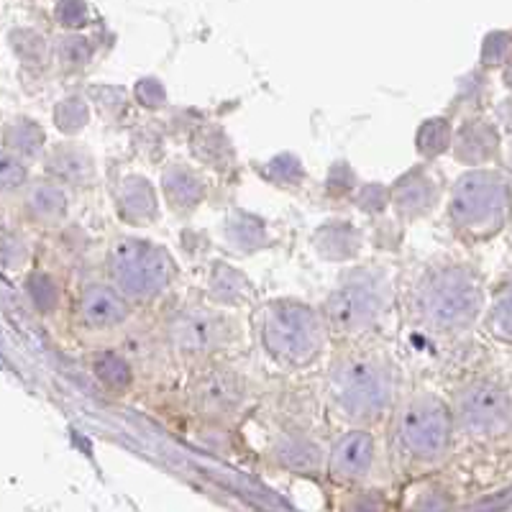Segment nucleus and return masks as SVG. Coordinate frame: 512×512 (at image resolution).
<instances>
[{"instance_id": "nucleus-1", "label": "nucleus", "mask_w": 512, "mask_h": 512, "mask_svg": "<svg viewBox=\"0 0 512 512\" xmlns=\"http://www.w3.org/2000/svg\"><path fill=\"white\" fill-rule=\"evenodd\" d=\"M408 310L433 336H461L484 315V285L466 264L433 262L410 282Z\"/></svg>"}, {"instance_id": "nucleus-2", "label": "nucleus", "mask_w": 512, "mask_h": 512, "mask_svg": "<svg viewBox=\"0 0 512 512\" xmlns=\"http://www.w3.org/2000/svg\"><path fill=\"white\" fill-rule=\"evenodd\" d=\"M326 392L338 418L356 428L379 423L397 395V367L384 351L349 349L328 364Z\"/></svg>"}, {"instance_id": "nucleus-3", "label": "nucleus", "mask_w": 512, "mask_h": 512, "mask_svg": "<svg viewBox=\"0 0 512 512\" xmlns=\"http://www.w3.org/2000/svg\"><path fill=\"white\" fill-rule=\"evenodd\" d=\"M256 338L280 367L310 369L326 356L331 328L326 315L310 305L277 297L256 313Z\"/></svg>"}, {"instance_id": "nucleus-4", "label": "nucleus", "mask_w": 512, "mask_h": 512, "mask_svg": "<svg viewBox=\"0 0 512 512\" xmlns=\"http://www.w3.org/2000/svg\"><path fill=\"white\" fill-rule=\"evenodd\" d=\"M512 218V177L500 169H469L451 185L446 221L466 244L495 239Z\"/></svg>"}, {"instance_id": "nucleus-5", "label": "nucleus", "mask_w": 512, "mask_h": 512, "mask_svg": "<svg viewBox=\"0 0 512 512\" xmlns=\"http://www.w3.org/2000/svg\"><path fill=\"white\" fill-rule=\"evenodd\" d=\"M105 272L128 303L146 305L169 290L177 277V264L162 244L139 236H118L105 254Z\"/></svg>"}, {"instance_id": "nucleus-6", "label": "nucleus", "mask_w": 512, "mask_h": 512, "mask_svg": "<svg viewBox=\"0 0 512 512\" xmlns=\"http://www.w3.org/2000/svg\"><path fill=\"white\" fill-rule=\"evenodd\" d=\"M392 305V277L384 267H356L346 272L331 295L323 315L331 333L356 338L372 331Z\"/></svg>"}, {"instance_id": "nucleus-7", "label": "nucleus", "mask_w": 512, "mask_h": 512, "mask_svg": "<svg viewBox=\"0 0 512 512\" xmlns=\"http://www.w3.org/2000/svg\"><path fill=\"white\" fill-rule=\"evenodd\" d=\"M454 431V408L436 392H415L395 415L397 451L413 464L433 466L446 459Z\"/></svg>"}, {"instance_id": "nucleus-8", "label": "nucleus", "mask_w": 512, "mask_h": 512, "mask_svg": "<svg viewBox=\"0 0 512 512\" xmlns=\"http://www.w3.org/2000/svg\"><path fill=\"white\" fill-rule=\"evenodd\" d=\"M167 344L185 361H203L228 346L236 336V323L226 313L205 305H187L169 318Z\"/></svg>"}, {"instance_id": "nucleus-9", "label": "nucleus", "mask_w": 512, "mask_h": 512, "mask_svg": "<svg viewBox=\"0 0 512 512\" xmlns=\"http://www.w3.org/2000/svg\"><path fill=\"white\" fill-rule=\"evenodd\" d=\"M454 420L464 436L495 438L512 425V397L495 382H472L454 400Z\"/></svg>"}, {"instance_id": "nucleus-10", "label": "nucleus", "mask_w": 512, "mask_h": 512, "mask_svg": "<svg viewBox=\"0 0 512 512\" xmlns=\"http://www.w3.org/2000/svg\"><path fill=\"white\" fill-rule=\"evenodd\" d=\"M249 400V384L236 369L213 364L205 367L190 384V402L203 418L226 420L239 413Z\"/></svg>"}, {"instance_id": "nucleus-11", "label": "nucleus", "mask_w": 512, "mask_h": 512, "mask_svg": "<svg viewBox=\"0 0 512 512\" xmlns=\"http://www.w3.org/2000/svg\"><path fill=\"white\" fill-rule=\"evenodd\" d=\"M131 315H134V303H128L111 282L85 285L77 295L75 320L82 331L113 333L126 326Z\"/></svg>"}, {"instance_id": "nucleus-12", "label": "nucleus", "mask_w": 512, "mask_h": 512, "mask_svg": "<svg viewBox=\"0 0 512 512\" xmlns=\"http://www.w3.org/2000/svg\"><path fill=\"white\" fill-rule=\"evenodd\" d=\"M441 180L431 169L413 167L405 175L397 177L390 187V205L395 216L405 223H413L425 218L441 203Z\"/></svg>"}, {"instance_id": "nucleus-13", "label": "nucleus", "mask_w": 512, "mask_h": 512, "mask_svg": "<svg viewBox=\"0 0 512 512\" xmlns=\"http://www.w3.org/2000/svg\"><path fill=\"white\" fill-rule=\"evenodd\" d=\"M374 454H377V446H374L372 433L367 428H351L333 443L328 454V474L333 482L341 484L361 482L372 472Z\"/></svg>"}, {"instance_id": "nucleus-14", "label": "nucleus", "mask_w": 512, "mask_h": 512, "mask_svg": "<svg viewBox=\"0 0 512 512\" xmlns=\"http://www.w3.org/2000/svg\"><path fill=\"white\" fill-rule=\"evenodd\" d=\"M500 154V131L484 118H469L454 131L451 157L469 169H479Z\"/></svg>"}, {"instance_id": "nucleus-15", "label": "nucleus", "mask_w": 512, "mask_h": 512, "mask_svg": "<svg viewBox=\"0 0 512 512\" xmlns=\"http://www.w3.org/2000/svg\"><path fill=\"white\" fill-rule=\"evenodd\" d=\"M159 185H162L164 203H167L169 210L177 213V216H190V213H195V210L205 203V198H208L205 177L200 175L198 169L190 167V164H167Z\"/></svg>"}, {"instance_id": "nucleus-16", "label": "nucleus", "mask_w": 512, "mask_h": 512, "mask_svg": "<svg viewBox=\"0 0 512 512\" xmlns=\"http://www.w3.org/2000/svg\"><path fill=\"white\" fill-rule=\"evenodd\" d=\"M44 169L54 182L64 187H88L98 177V164L93 152L82 144H57L44 154Z\"/></svg>"}, {"instance_id": "nucleus-17", "label": "nucleus", "mask_w": 512, "mask_h": 512, "mask_svg": "<svg viewBox=\"0 0 512 512\" xmlns=\"http://www.w3.org/2000/svg\"><path fill=\"white\" fill-rule=\"evenodd\" d=\"M113 198H116L118 218L128 226H149L159 218V195L144 175L121 177Z\"/></svg>"}, {"instance_id": "nucleus-18", "label": "nucleus", "mask_w": 512, "mask_h": 512, "mask_svg": "<svg viewBox=\"0 0 512 512\" xmlns=\"http://www.w3.org/2000/svg\"><path fill=\"white\" fill-rule=\"evenodd\" d=\"M205 295L213 305L218 308H246V305L254 303L256 290L249 282L246 274H241L239 269L231 267L226 262H213L208 274V282H205Z\"/></svg>"}, {"instance_id": "nucleus-19", "label": "nucleus", "mask_w": 512, "mask_h": 512, "mask_svg": "<svg viewBox=\"0 0 512 512\" xmlns=\"http://www.w3.org/2000/svg\"><path fill=\"white\" fill-rule=\"evenodd\" d=\"M67 192L54 180L31 182L21 195V210L34 226H57L67 216Z\"/></svg>"}, {"instance_id": "nucleus-20", "label": "nucleus", "mask_w": 512, "mask_h": 512, "mask_svg": "<svg viewBox=\"0 0 512 512\" xmlns=\"http://www.w3.org/2000/svg\"><path fill=\"white\" fill-rule=\"evenodd\" d=\"M313 249L326 262H351L364 249V236L349 221H328L313 233Z\"/></svg>"}, {"instance_id": "nucleus-21", "label": "nucleus", "mask_w": 512, "mask_h": 512, "mask_svg": "<svg viewBox=\"0 0 512 512\" xmlns=\"http://www.w3.org/2000/svg\"><path fill=\"white\" fill-rule=\"evenodd\" d=\"M272 456L277 464H282L290 472L313 474L323 466V448L305 433L287 431L277 436L272 446Z\"/></svg>"}, {"instance_id": "nucleus-22", "label": "nucleus", "mask_w": 512, "mask_h": 512, "mask_svg": "<svg viewBox=\"0 0 512 512\" xmlns=\"http://www.w3.org/2000/svg\"><path fill=\"white\" fill-rule=\"evenodd\" d=\"M192 157L213 172H228L236 162L231 139L221 126H200L190 139Z\"/></svg>"}, {"instance_id": "nucleus-23", "label": "nucleus", "mask_w": 512, "mask_h": 512, "mask_svg": "<svg viewBox=\"0 0 512 512\" xmlns=\"http://www.w3.org/2000/svg\"><path fill=\"white\" fill-rule=\"evenodd\" d=\"M223 241L228 249H233V254H256L269 244L267 223L244 210H233L223 221Z\"/></svg>"}, {"instance_id": "nucleus-24", "label": "nucleus", "mask_w": 512, "mask_h": 512, "mask_svg": "<svg viewBox=\"0 0 512 512\" xmlns=\"http://www.w3.org/2000/svg\"><path fill=\"white\" fill-rule=\"evenodd\" d=\"M44 141H47V136H44L41 126L29 121V118H13L11 123H6V131H3V149H6V154L26 164L41 159Z\"/></svg>"}, {"instance_id": "nucleus-25", "label": "nucleus", "mask_w": 512, "mask_h": 512, "mask_svg": "<svg viewBox=\"0 0 512 512\" xmlns=\"http://www.w3.org/2000/svg\"><path fill=\"white\" fill-rule=\"evenodd\" d=\"M90 372H93V377L103 384L105 390L116 392V395L126 392L131 387V382H134L131 361H128V356L118 354V351L105 349L93 354V359H90Z\"/></svg>"}, {"instance_id": "nucleus-26", "label": "nucleus", "mask_w": 512, "mask_h": 512, "mask_svg": "<svg viewBox=\"0 0 512 512\" xmlns=\"http://www.w3.org/2000/svg\"><path fill=\"white\" fill-rule=\"evenodd\" d=\"M454 123L446 116H436L431 121L420 123L418 134H415V149L423 159H438L441 154L451 152L454 144Z\"/></svg>"}, {"instance_id": "nucleus-27", "label": "nucleus", "mask_w": 512, "mask_h": 512, "mask_svg": "<svg viewBox=\"0 0 512 512\" xmlns=\"http://www.w3.org/2000/svg\"><path fill=\"white\" fill-rule=\"evenodd\" d=\"M484 328L489 336H495L497 341L512 344V282L505 290L497 292L489 310L484 313Z\"/></svg>"}, {"instance_id": "nucleus-28", "label": "nucleus", "mask_w": 512, "mask_h": 512, "mask_svg": "<svg viewBox=\"0 0 512 512\" xmlns=\"http://www.w3.org/2000/svg\"><path fill=\"white\" fill-rule=\"evenodd\" d=\"M90 123V108L88 103L77 95H70V98H64L62 103H57L54 108V126L62 131L64 136H75L80 134L82 128Z\"/></svg>"}, {"instance_id": "nucleus-29", "label": "nucleus", "mask_w": 512, "mask_h": 512, "mask_svg": "<svg viewBox=\"0 0 512 512\" xmlns=\"http://www.w3.org/2000/svg\"><path fill=\"white\" fill-rule=\"evenodd\" d=\"M26 290H29V297L34 300L36 310H41V313H54V310H57L59 285L52 274H47V272L29 274V280H26Z\"/></svg>"}, {"instance_id": "nucleus-30", "label": "nucleus", "mask_w": 512, "mask_h": 512, "mask_svg": "<svg viewBox=\"0 0 512 512\" xmlns=\"http://www.w3.org/2000/svg\"><path fill=\"white\" fill-rule=\"evenodd\" d=\"M26 180H29V164L3 152V162H0V187H3V192L11 195V192L26 190Z\"/></svg>"}, {"instance_id": "nucleus-31", "label": "nucleus", "mask_w": 512, "mask_h": 512, "mask_svg": "<svg viewBox=\"0 0 512 512\" xmlns=\"http://www.w3.org/2000/svg\"><path fill=\"white\" fill-rule=\"evenodd\" d=\"M356 208L364 210V213H382V210L390 208V187L384 185H364L356 190V198H354Z\"/></svg>"}, {"instance_id": "nucleus-32", "label": "nucleus", "mask_w": 512, "mask_h": 512, "mask_svg": "<svg viewBox=\"0 0 512 512\" xmlns=\"http://www.w3.org/2000/svg\"><path fill=\"white\" fill-rule=\"evenodd\" d=\"M356 190V175L351 172L349 164H336V167L328 172L326 180V192L331 198H346Z\"/></svg>"}, {"instance_id": "nucleus-33", "label": "nucleus", "mask_w": 512, "mask_h": 512, "mask_svg": "<svg viewBox=\"0 0 512 512\" xmlns=\"http://www.w3.org/2000/svg\"><path fill=\"white\" fill-rule=\"evenodd\" d=\"M136 98H139V103L144 105V108H149V111H159L164 105V100H167V95H164V88L157 80H144L139 82V88H136Z\"/></svg>"}, {"instance_id": "nucleus-34", "label": "nucleus", "mask_w": 512, "mask_h": 512, "mask_svg": "<svg viewBox=\"0 0 512 512\" xmlns=\"http://www.w3.org/2000/svg\"><path fill=\"white\" fill-rule=\"evenodd\" d=\"M510 41H507V36L497 34V36H489L487 39V47H484V62L489 64H500L502 59L510 57Z\"/></svg>"}, {"instance_id": "nucleus-35", "label": "nucleus", "mask_w": 512, "mask_h": 512, "mask_svg": "<svg viewBox=\"0 0 512 512\" xmlns=\"http://www.w3.org/2000/svg\"><path fill=\"white\" fill-rule=\"evenodd\" d=\"M64 57H72V62L80 64L88 59V49H85V41L82 39H67L64 44Z\"/></svg>"}, {"instance_id": "nucleus-36", "label": "nucleus", "mask_w": 512, "mask_h": 512, "mask_svg": "<svg viewBox=\"0 0 512 512\" xmlns=\"http://www.w3.org/2000/svg\"><path fill=\"white\" fill-rule=\"evenodd\" d=\"M507 164H510L512 169V141H510V149H507Z\"/></svg>"}, {"instance_id": "nucleus-37", "label": "nucleus", "mask_w": 512, "mask_h": 512, "mask_svg": "<svg viewBox=\"0 0 512 512\" xmlns=\"http://www.w3.org/2000/svg\"><path fill=\"white\" fill-rule=\"evenodd\" d=\"M505 82H507V85H510V90H512V70H510V72H507V77H505Z\"/></svg>"}]
</instances>
